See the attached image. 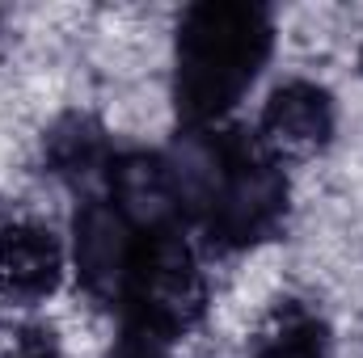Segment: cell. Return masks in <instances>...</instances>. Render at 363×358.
I'll return each instance as SVG.
<instances>
[{
	"label": "cell",
	"mask_w": 363,
	"mask_h": 358,
	"mask_svg": "<svg viewBox=\"0 0 363 358\" xmlns=\"http://www.w3.org/2000/svg\"><path fill=\"white\" fill-rule=\"evenodd\" d=\"M271 17L258 4H194L178 30V105L211 122L254 85L271 55Z\"/></svg>",
	"instance_id": "1"
},
{
	"label": "cell",
	"mask_w": 363,
	"mask_h": 358,
	"mask_svg": "<svg viewBox=\"0 0 363 358\" xmlns=\"http://www.w3.org/2000/svg\"><path fill=\"white\" fill-rule=\"evenodd\" d=\"M203 299H207V287H203V274L194 262V249L186 245L178 224L144 232L127 291H123L131 325L152 329L174 342L182 329H190L199 321Z\"/></svg>",
	"instance_id": "2"
},
{
	"label": "cell",
	"mask_w": 363,
	"mask_h": 358,
	"mask_svg": "<svg viewBox=\"0 0 363 358\" xmlns=\"http://www.w3.org/2000/svg\"><path fill=\"white\" fill-rule=\"evenodd\" d=\"M287 185L283 173L258 144H241L224 135V169L203 207V224L224 245H254L283 219Z\"/></svg>",
	"instance_id": "3"
},
{
	"label": "cell",
	"mask_w": 363,
	"mask_h": 358,
	"mask_svg": "<svg viewBox=\"0 0 363 358\" xmlns=\"http://www.w3.org/2000/svg\"><path fill=\"white\" fill-rule=\"evenodd\" d=\"M144 232L114 207V202H89L77 215V241H72V258L77 274L97 299H118L127 291V278L135 266Z\"/></svg>",
	"instance_id": "4"
},
{
	"label": "cell",
	"mask_w": 363,
	"mask_h": 358,
	"mask_svg": "<svg viewBox=\"0 0 363 358\" xmlns=\"http://www.w3.org/2000/svg\"><path fill=\"white\" fill-rule=\"evenodd\" d=\"M334 131V105H330V93L317 89V85H304V81H291L271 97L267 114H262V135H258V148L279 161H304L313 152L325 148Z\"/></svg>",
	"instance_id": "5"
},
{
	"label": "cell",
	"mask_w": 363,
	"mask_h": 358,
	"mask_svg": "<svg viewBox=\"0 0 363 358\" xmlns=\"http://www.w3.org/2000/svg\"><path fill=\"white\" fill-rule=\"evenodd\" d=\"M110 190H114V207L140 232H157V228L178 224L182 207L165 156H123L110 169Z\"/></svg>",
	"instance_id": "6"
},
{
	"label": "cell",
	"mask_w": 363,
	"mask_h": 358,
	"mask_svg": "<svg viewBox=\"0 0 363 358\" xmlns=\"http://www.w3.org/2000/svg\"><path fill=\"white\" fill-rule=\"evenodd\" d=\"M64 274L60 241L38 224H9L0 232V287L13 299H43Z\"/></svg>",
	"instance_id": "7"
},
{
	"label": "cell",
	"mask_w": 363,
	"mask_h": 358,
	"mask_svg": "<svg viewBox=\"0 0 363 358\" xmlns=\"http://www.w3.org/2000/svg\"><path fill=\"white\" fill-rule=\"evenodd\" d=\"M258 358H325V337L313 321H287L262 342Z\"/></svg>",
	"instance_id": "8"
},
{
	"label": "cell",
	"mask_w": 363,
	"mask_h": 358,
	"mask_svg": "<svg viewBox=\"0 0 363 358\" xmlns=\"http://www.w3.org/2000/svg\"><path fill=\"white\" fill-rule=\"evenodd\" d=\"M110 358H174V354H169V337L131 325V329L118 337V346H114V354Z\"/></svg>",
	"instance_id": "9"
}]
</instances>
